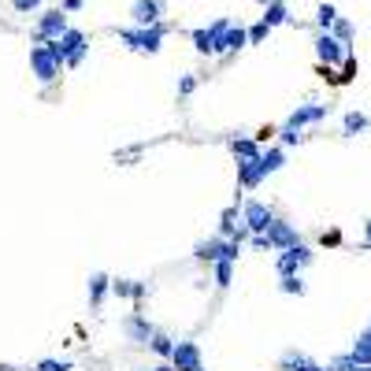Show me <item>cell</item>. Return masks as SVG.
Returning a JSON list of instances; mask_svg holds the SVG:
<instances>
[{
  "instance_id": "obj_1",
  "label": "cell",
  "mask_w": 371,
  "mask_h": 371,
  "mask_svg": "<svg viewBox=\"0 0 371 371\" xmlns=\"http://www.w3.org/2000/svg\"><path fill=\"white\" fill-rule=\"evenodd\" d=\"M327 115H330V104H297V112L282 123L278 138H282V145H301L304 141V126L323 123Z\"/></svg>"
},
{
  "instance_id": "obj_2",
  "label": "cell",
  "mask_w": 371,
  "mask_h": 371,
  "mask_svg": "<svg viewBox=\"0 0 371 371\" xmlns=\"http://www.w3.org/2000/svg\"><path fill=\"white\" fill-rule=\"evenodd\" d=\"M167 30H171L167 22H156V26H134V30H115V34H119V41H126V48H134V52H149V56H156V52L164 48Z\"/></svg>"
},
{
  "instance_id": "obj_3",
  "label": "cell",
  "mask_w": 371,
  "mask_h": 371,
  "mask_svg": "<svg viewBox=\"0 0 371 371\" xmlns=\"http://www.w3.org/2000/svg\"><path fill=\"white\" fill-rule=\"evenodd\" d=\"M67 30H71V26H67V11H63V8L41 11V15H37V26H34V45L56 41V37H63Z\"/></svg>"
},
{
  "instance_id": "obj_4",
  "label": "cell",
  "mask_w": 371,
  "mask_h": 371,
  "mask_svg": "<svg viewBox=\"0 0 371 371\" xmlns=\"http://www.w3.org/2000/svg\"><path fill=\"white\" fill-rule=\"evenodd\" d=\"M312 45H315V60L327 63V67H338V63H346V56H349V48L341 45L330 30H320Z\"/></svg>"
},
{
  "instance_id": "obj_5",
  "label": "cell",
  "mask_w": 371,
  "mask_h": 371,
  "mask_svg": "<svg viewBox=\"0 0 371 371\" xmlns=\"http://www.w3.org/2000/svg\"><path fill=\"white\" fill-rule=\"evenodd\" d=\"M242 219H245V230L249 234H268L275 211L263 204V201H256V197H249V201L242 204Z\"/></svg>"
},
{
  "instance_id": "obj_6",
  "label": "cell",
  "mask_w": 371,
  "mask_h": 371,
  "mask_svg": "<svg viewBox=\"0 0 371 371\" xmlns=\"http://www.w3.org/2000/svg\"><path fill=\"white\" fill-rule=\"evenodd\" d=\"M30 67H34V74H37V82H56V78H60V63H56V56H52V52L45 48V45H34L30 48Z\"/></svg>"
},
{
  "instance_id": "obj_7",
  "label": "cell",
  "mask_w": 371,
  "mask_h": 371,
  "mask_svg": "<svg viewBox=\"0 0 371 371\" xmlns=\"http://www.w3.org/2000/svg\"><path fill=\"white\" fill-rule=\"evenodd\" d=\"M312 260H315V253L301 242V245H294V249H286V253H278V263H275V268H278V275H301Z\"/></svg>"
},
{
  "instance_id": "obj_8",
  "label": "cell",
  "mask_w": 371,
  "mask_h": 371,
  "mask_svg": "<svg viewBox=\"0 0 371 371\" xmlns=\"http://www.w3.org/2000/svg\"><path fill=\"white\" fill-rule=\"evenodd\" d=\"M268 245L271 249H278V253H286V249H294V245H301V234H297V227L289 219H271V227H268Z\"/></svg>"
},
{
  "instance_id": "obj_9",
  "label": "cell",
  "mask_w": 371,
  "mask_h": 371,
  "mask_svg": "<svg viewBox=\"0 0 371 371\" xmlns=\"http://www.w3.org/2000/svg\"><path fill=\"white\" fill-rule=\"evenodd\" d=\"M171 364H175V371H204V353L197 341H175V356H171Z\"/></svg>"
},
{
  "instance_id": "obj_10",
  "label": "cell",
  "mask_w": 371,
  "mask_h": 371,
  "mask_svg": "<svg viewBox=\"0 0 371 371\" xmlns=\"http://www.w3.org/2000/svg\"><path fill=\"white\" fill-rule=\"evenodd\" d=\"M123 334H126V341H134V346H149L156 330H152V323L145 320L141 312H130L126 320H123Z\"/></svg>"
},
{
  "instance_id": "obj_11",
  "label": "cell",
  "mask_w": 371,
  "mask_h": 371,
  "mask_svg": "<svg viewBox=\"0 0 371 371\" xmlns=\"http://www.w3.org/2000/svg\"><path fill=\"white\" fill-rule=\"evenodd\" d=\"M160 15H164L160 0H134V4H130V19H134V26H156Z\"/></svg>"
},
{
  "instance_id": "obj_12",
  "label": "cell",
  "mask_w": 371,
  "mask_h": 371,
  "mask_svg": "<svg viewBox=\"0 0 371 371\" xmlns=\"http://www.w3.org/2000/svg\"><path fill=\"white\" fill-rule=\"evenodd\" d=\"M263 178L268 175H263V167H260V156L256 160H237V186H242V190H256Z\"/></svg>"
},
{
  "instance_id": "obj_13",
  "label": "cell",
  "mask_w": 371,
  "mask_h": 371,
  "mask_svg": "<svg viewBox=\"0 0 371 371\" xmlns=\"http://www.w3.org/2000/svg\"><path fill=\"white\" fill-rule=\"evenodd\" d=\"M223 253H227V237H208V242H197L193 245V256L197 260H208V263L223 260Z\"/></svg>"
},
{
  "instance_id": "obj_14",
  "label": "cell",
  "mask_w": 371,
  "mask_h": 371,
  "mask_svg": "<svg viewBox=\"0 0 371 371\" xmlns=\"http://www.w3.org/2000/svg\"><path fill=\"white\" fill-rule=\"evenodd\" d=\"M349 356L356 360V367H367V364H371V323L360 330V334H356V341H353Z\"/></svg>"
},
{
  "instance_id": "obj_15",
  "label": "cell",
  "mask_w": 371,
  "mask_h": 371,
  "mask_svg": "<svg viewBox=\"0 0 371 371\" xmlns=\"http://www.w3.org/2000/svg\"><path fill=\"white\" fill-rule=\"evenodd\" d=\"M108 289H112V278L104 275V271L89 275V304H93V308H100V304H104V297H108Z\"/></svg>"
},
{
  "instance_id": "obj_16",
  "label": "cell",
  "mask_w": 371,
  "mask_h": 371,
  "mask_svg": "<svg viewBox=\"0 0 371 371\" xmlns=\"http://www.w3.org/2000/svg\"><path fill=\"white\" fill-rule=\"evenodd\" d=\"M112 294L115 297H134V301H141L145 294H149V286L134 282V278H112Z\"/></svg>"
},
{
  "instance_id": "obj_17",
  "label": "cell",
  "mask_w": 371,
  "mask_h": 371,
  "mask_svg": "<svg viewBox=\"0 0 371 371\" xmlns=\"http://www.w3.org/2000/svg\"><path fill=\"white\" fill-rule=\"evenodd\" d=\"M260 167H263V175H275V171H282V167H286V149H282V145H271V149H263V152H260Z\"/></svg>"
},
{
  "instance_id": "obj_18",
  "label": "cell",
  "mask_w": 371,
  "mask_h": 371,
  "mask_svg": "<svg viewBox=\"0 0 371 371\" xmlns=\"http://www.w3.org/2000/svg\"><path fill=\"white\" fill-rule=\"evenodd\" d=\"M367 126H371V119H367L364 112H346V119H341V134H346V138L364 134Z\"/></svg>"
},
{
  "instance_id": "obj_19",
  "label": "cell",
  "mask_w": 371,
  "mask_h": 371,
  "mask_svg": "<svg viewBox=\"0 0 371 371\" xmlns=\"http://www.w3.org/2000/svg\"><path fill=\"white\" fill-rule=\"evenodd\" d=\"M260 19L268 22L271 30H275V26H282V22H294V19H289V8H286V0H275V4H268V8H263V15H260Z\"/></svg>"
},
{
  "instance_id": "obj_20",
  "label": "cell",
  "mask_w": 371,
  "mask_h": 371,
  "mask_svg": "<svg viewBox=\"0 0 371 371\" xmlns=\"http://www.w3.org/2000/svg\"><path fill=\"white\" fill-rule=\"evenodd\" d=\"M230 152L237 156V160H256L263 149H260L253 138H234V141H230Z\"/></svg>"
},
{
  "instance_id": "obj_21",
  "label": "cell",
  "mask_w": 371,
  "mask_h": 371,
  "mask_svg": "<svg viewBox=\"0 0 371 371\" xmlns=\"http://www.w3.org/2000/svg\"><path fill=\"white\" fill-rule=\"evenodd\" d=\"M330 34H334V37H338V41H341V45H346L349 52H353V34H356V26H353L349 19H341V15H338V22H334V26H330Z\"/></svg>"
},
{
  "instance_id": "obj_22",
  "label": "cell",
  "mask_w": 371,
  "mask_h": 371,
  "mask_svg": "<svg viewBox=\"0 0 371 371\" xmlns=\"http://www.w3.org/2000/svg\"><path fill=\"white\" fill-rule=\"evenodd\" d=\"M149 349H152L156 356H164V360H171V356H175V341H171L167 334H160V330H156V334H152V341H149Z\"/></svg>"
},
{
  "instance_id": "obj_23",
  "label": "cell",
  "mask_w": 371,
  "mask_h": 371,
  "mask_svg": "<svg viewBox=\"0 0 371 371\" xmlns=\"http://www.w3.org/2000/svg\"><path fill=\"white\" fill-rule=\"evenodd\" d=\"M211 268H216V286L219 289H227L234 282V260H216Z\"/></svg>"
},
{
  "instance_id": "obj_24",
  "label": "cell",
  "mask_w": 371,
  "mask_h": 371,
  "mask_svg": "<svg viewBox=\"0 0 371 371\" xmlns=\"http://www.w3.org/2000/svg\"><path fill=\"white\" fill-rule=\"evenodd\" d=\"M278 289L289 294V297H301L304 294V278L301 275H278Z\"/></svg>"
},
{
  "instance_id": "obj_25",
  "label": "cell",
  "mask_w": 371,
  "mask_h": 371,
  "mask_svg": "<svg viewBox=\"0 0 371 371\" xmlns=\"http://www.w3.org/2000/svg\"><path fill=\"white\" fill-rule=\"evenodd\" d=\"M245 45H249V30H245L242 22L230 26V30H227V52H237V48H245Z\"/></svg>"
},
{
  "instance_id": "obj_26",
  "label": "cell",
  "mask_w": 371,
  "mask_h": 371,
  "mask_svg": "<svg viewBox=\"0 0 371 371\" xmlns=\"http://www.w3.org/2000/svg\"><path fill=\"white\" fill-rule=\"evenodd\" d=\"M334 22H338V8L334 4H320V8H315V26H320V30H330Z\"/></svg>"
},
{
  "instance_id": "obj_27",
  "label": "cell",
  "mask_w": 371,
  "mask_h": 371,
  "mask_svg": "<svg viewBox=\"0 0 371 371\" xmlns=\"http://www.w3.org/2000/svg\"><path fill=\"white\" fill-rule=\"evenodd\" d=\"M268 34H271V26L260 19L256 26H249V45H260V41H268Z\"/></svg>"
},
{
  "instance_id": "obj_28",
  "label": "cell",
  "mask_w": 371,
  "mask_h": 371,
  "mask_svg": "<svg viewBox=\"0 0 371 371\" xmlns=\"http://www.w3.org/2000/svg\"><path fill=\"white\" fill-rule=\"evenodd\" d=\"M356 71H360V63H356L353 60V52H349V56H346V63H341V86H346V82H353V78H356Z\"/></svg>"
},
{
  "instance_id": "obj_29",
  "label": "cell",
  "mask_w": 371,
  "mask_h": 371,
  "mask_svg": "<svg viewBox=\"0 0 371 371\" xmlns=\"http://www.w3.org/2000/svg\"><path fill=\"white\" fill-rule=\"evenodd\" d=\"M327 371H356V360L346 353V356H338V360H330V367Z\"/></svg>"
},
{
  "instance_id": "obj_30",
  "label": "cell",
  "mask_w": 371,
  "mask_h": 371,
  "mask_svg": "<svg viewBox=\"0 0 371 371\" xmlns=\"http://www.w3.org/2000/svg\"><path fill=\"white\" fill-rule=\"evenodd\" d=\"M193 89H197V78H193V74H182V78H178V97H190Z\"/></svg>"
},
{
  "instance_id": "obj_31",
  "label": "cell",
  "mask_w": 371,
  "mask_h": 371,
  "mask_svg": "<svg viewBox=\"0 0 371 371\" xmlns=\"http://www.w3.org/2000/svg\"><path fill=\"white\" fill-rule=\"evenodd\" d=\"M37 371H71V360H41Z\"/></svg>"
},
{
  "instance_id": "obj_32",
  "label": "cell",
  "mask_w": 371,
  "mask_h": 371,
  "mask_svg": "<svg viewBox=\"0 0 371 371\" xmlns=\"http://www.w3.org/2000/svg\"><path fill=\"white\" fill-rule=\"evenodd\" d=\"M11 8H15V11H37V8H41V0H11Z\"/></svg>"
},
{
  "instance_id": "obj_33",
  "label": "cell",
  "mask_w": 371,
  "mask_h": 371,
  "mask_svg": "<svg viewBox=\"0 0 371 371\" xmlns=\"http://www.w3.org/2000/svg\"><path fill=\"white\" fill-rule=\"evenodd\" d=\"M82 4H86V0H60V8L67 11V15H74V11H82Z\"/></svg>"
},
{
  "instance_id": "obj_34",
  "label": "cell",
  "mask_w": 371,
  "mask_h": 371,
  "mask_svg": "<svg viewBox=\"0 0 371 371\" xmlns=\"http://www.w3.org/2000/svg\"><path fill=\"white\" fill-rule=\"evenodd\" d=\"M249 245H253V249H271L268 245V234H253V237H249Z\"/></svg>"
},
{
  "instance_id": "obj_35",
  "label": "cell",
  "mask_w": 371,
  "mask_h": 371,
  "mask_svg": "<svg viewBox=\"0 0 371 371\" xmlns=\"http://www.w3.org/2000/svg\"><path fill=\"white\" fill-rule=\"evenodd\" d=\"M271 134H275V130H271V126H260V130H256V134H253V141H256V145H263V141H268Z\"/></svg>"
},
{
  "instance_id": "obj_36",
  "label": "cell",
  "mask_w": 371,
  "mask_h": 371,
  "mask_svg": "<svg viewBox=\"0 0 371 371\" xmlns=\"http://www.w3.org/2000/svg\"><path fill=\"white\" fill-rule=\"evenodd\" d=\"M289 371H327V367H320L315 360H304V364H297V367H289Z\"/></svg>"
},
{
  "instance_id": "obj_37",
  "label": "cell",
  "mask_w": 371,
  "mask_h": 371,
  "mask_svg": "<svg viewBox=\"0 0 371 371\" xmlns=\"http://www.w3.org/2000/svg\"><path fill=\"white\" fill-rule=\"evenodd\" d=\"M341 242V234L338 230H330V234H323V245H338Z\"/></svg>"
},
{
  "instance_id": "obj_38",
  "label": "cell",
  "mask_w": 371,
  "mask_h": 371,
  "mask_svg": "<svg viewBox=\"0 0 371 371\" xmlns=\"http://www.w3.org/2000/svg\"><path fill=\"white\" fill-rule=\"evenodd\" d=\"M134 371H149V367H134ZM152 371H175V364H156Z\"/></svg>"
},
{
  "instance_id": "obj_39",
  "label": "cell",
  "mask_w": 371,
  "mask_h": 371,
  "mask_svg": "<svg viewBox=\"0 0 371 371\" xmlns=\"http://www.w3.org/2000/svg\"><path fill=\"white\" fill-rule=\"evenodd\" d=\"M364 245H367V249H371V219H367V223H364Z\"/></svg>"
},
{
  "instance_id": "obj_40",
  "label": "cell",
  "mask_w": 371,
  "mask_h": 371,
  "mask_svg": "<svg viewBox=\"0 0 371 371\" xmlns=\"http://www.w3.org/2000/svg\"><path fill=\"white\" fill-rule=\"evenodd\" d=\"M256 4H260V8H268V4H275V0H256Z\"/></svg>"
},
{
  "instance_id": "obj_41",
  "label": "cell",
  "mask_w": 371,
  "mask_h": 371,
  "mask_svg": "<svg viewBox=\"0 0 371 371\" xmlns=\"http://www.w3.org/2000/svg\"><path fill=\"white\" fill-rule=\"evenodd\" d=\"M356 371H371V364H367V367H356Z\"/></svg>"
}]
</instances>
